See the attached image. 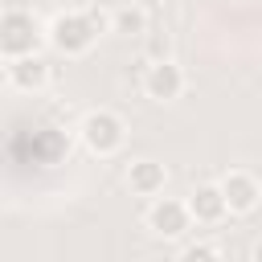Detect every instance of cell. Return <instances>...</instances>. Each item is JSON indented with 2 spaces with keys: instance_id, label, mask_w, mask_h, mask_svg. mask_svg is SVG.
Here are the masks:
<instances>
[{
  "instance_id": "1",
  "label": "cell",
  "mask_w": 262,
  "mask_h": 262,
  "mask_svg": "<svg viewBox=\"0 0 262 262\" xmlns=\"http://www.w3.org/2000/svg\"><path fill=\"white\" fill-rule=\"evenodd\" d=\"M106 16L94 12V8H74V12H57L45 29V41L61 53V57H82L94 49L98 33H102Z\"/></svg>"
},
{
  "instance_id": "2",
  "label": "cell",
  "mask_w": 262,
  "mask_h": 262,
  "mask_svg": "<svg viewBox=\"0 0 262 262\" xmlns=\"http://www.w3.org/2000/svg\"><path fill=\"white\" fill-rule=\"evenodd\" d=\"M41 41H45V29H41V20H37L29 8L12 4V8L0 12V57H4V61H8V57L37 53Z\"/></svg>"
},
{
  "instance_id": "3",
  "label": "cell",
  "mask_w": 262,
  "mask_h": 262,
  "mask_svg": "<svg viewBox=\"0 0 262 262\" xmlns=\"http://www.w3.org/2000/svg\"><path fill=\"white\" fill-rule=\"evenodd\" d=\"M78 139H82V147H86L90 156L106 160V156H115V151L127 143V123H123L115 111H106V106L86 111V119H82V127H78Z\"/></svg>"
},
{
  "instance_id": "4",
  "label": "cell",
  "mask_w": 262,
  "mask_h": 262,
  "mask_svg": "<svg viewBox=\"0 0 262 262\" xmlns=\"http://www.w3.org/2000/svg\"><path fill=\"white\" fill-rule=\"evenodd\" d=\"M143 94L151 102H176L184 94V70L172 61V57H156L147 70H143Z\"/></svg>"
},
{
  "instance_id": "5",
  "label": "cell",
  "mask_w": 262,
  "mask_h": 262,
  "mask_svg": "<svg viewBox=\"0 0 262 262\" xmlns=\"http://www.w3.org/2000/svg\"><path fill=\"white\" fill-rule=\"evenodd\" d=\"M217 188H221V196H225V209H229V213H237V217L254 213V209H258V201H262V184H258V176H254V172H246V168L225 172Z\"/></svg>"
},
{
  "instance_id": "6",
  "label": "cell",
  "mask_w": 262,
  "mask_h": 262,
  "mask_svg": "<svg viewBox=\"0 0 262 262\" xmlns=\"http://www.w3.org/2000/svg\"><path fill=\"white\" fill-rule=\"evenodd\" d=\"M147 229H151L156 237H184V233L192 229V217H188L184 201L156 192V201L147 205Z\"/></svg>"
},
{
  "instance_id": "7",
  "label": "cell",
  "mask_w": 262,
  "mask_h": 262,
  "mask_svg": "<svg viewBox=\"0 0 262 262\" xmlns=\"http://www.w3.org/2000/svg\"><path fill=\"white\" fill-rule=\"evenodd\" d=\"M8 82L25 94H37L49 86V61L41 53H25V57H8Z\"/></svg>"
},
{
  "instance_id": "8",
  "label": "cell",
  "mask_w": 262,
  "mask_h": 262,
  "mask_svg": "<svg viewBox=\"0 0 262 262\" xmlns=\"http://www.w3.org/2000/svg\"><path fill=\"white\" fill-rule=\"evenodd\" d=\"M184 209H188V217H192L196 225H217V221H225V213H229L217 184H196V188L188 192Z\"/></svg>"
},
{
  "instance_id": "9",
  "label": "cell",
  "mask_w": 262,
  "mask_h": 262,
  "mask_svg": "<svg viewBox=\"0 0 262 262\" xmlns=\"http://www.w3.org/2000/svg\"><path fill=\"white\" fill-rule=\"evenodd\" d=\"M164 184H168V168L160 160H135L127 168V188L135 196H156V192H164Z\"/></svg>"
},
{
  "instance_id": "10",
  "label": "cell",
  "mask_w": 262,
  "mask_h": 262,
  "mask_svg": "<svg viewBox=\"0 0 262 262\" xmlns=\"http://www.w3.org/2000/svg\"><path fill=\"white\" fill-rule=\"evenodd\" d=\"M106 25H111V33H119V37H143V33H147V12H143L139 4H123V8H115V12L106 16Z\"/></svg>"
},
{
  "instance_id": "11",
  "label": "cell",
  "mask_w": 262,
  "mask_h": 262,
  "mask_svg": "<svg viewBox=\"0 0 262 262\" xmlns=\"http://www.w3.org/2000/svg\"><path fill=\"white\" fill-rule=\"evenodd\" d=\"M180 258H184V262H213V258H221V250H217V246L196 242V246H184V250H180Z\"/></svg>"
}]
</instances>
